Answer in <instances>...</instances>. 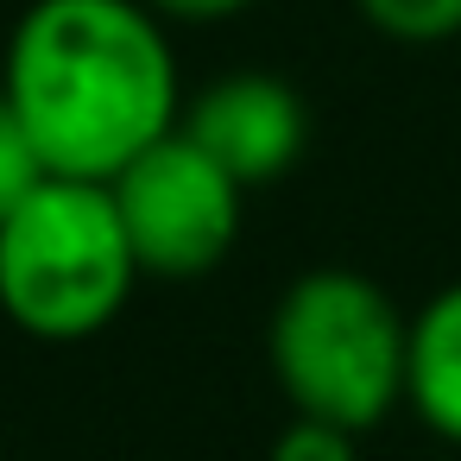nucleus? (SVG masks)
I'll return each mask as SVG.
<instances>
[{"label": "nucleus", "instance_id": "nucleus-9", "mask_svg": "<svg viewBox=\"0 0 461 461\" xmlns=\"http://www.w3.org/2000/svg\"><path fill=\"white\" fill-rule=\"evenodd\" d=\"M266 461H360V448H354V429L329 417H291Z\"/></svg>", "mask_w": 461, "mask_h": 461}, {"label": "nucleus", "instance_id": "nucleus-4", "mask_svg": "<svg viewBox=\"0 0 461 461\" xmlns=\"http://www.w3.org/2000/svg\"><path fill=\"white\" fill-rule=\"evenodd\" d=\"M108 196H114V215L127 228L140 272L203 278L228 259V247L240 234L247 184H234L184 127H171L165 140H152L108 177Z\"/></svg>", "mask_w": 461, "mask_h": 461}, {"label": "nucleus", "instance_id": "nucleus-10", "mask_svg": "<svg viewBox=\"0 0 461 461\" xmlns=\"http://www.w3.org/2000/svg\"><path fill=\"white\" fill-rule=\"evenodd\" d=\"M158 20H184V26H203V20H234L247 14L253 0H146Z\"/></svg>", "mask_w": 461, "mask_h": 461}, {"label": "nucleus", "instance_id": "nucleus-3", "mask_svg": "<svg viewBox=\"0 0 461 461\" xmlns=\"http://www.w3.org/2000/svg\"><path fill=\"white\" fill-rule=\"evenodd\" d=\"M266 348L297 417H329L360 436L404 398L411 322L366 272L316 266L291 278L272 310Z\"/></svg>", "mask_w": 461, "mask_h": 461}, {"label": "nucleus", "instance_id": "nucleus-6", "mask_svg": "<svg viewBox=\"0 0 461 461\" xmlns=\"http://www.w3.org/2000/svg\"><path fill=\"white\" fill-rule=\"evenodd\" d=\"M404 398L411 411L461 442V285L436 291L417 316H411V354H404Z\"/></svg>", "mask_w": 461, "mask_h": 461}, {"label": "nucleus", "instance_id": "nucleus-7", "mask_svg": "<svg viewBox=\"0 0 461 461\" xmlns=\"http://www.w3.org/2000/svg\"><path fill=\"white\" fill-rule=\"evenodd\" d=\"M360 14L404 45H436L461 32V0H360Z\"/></svg>", "mask_w": 461, "mask_h": 461}, {"label": "nucleus", "instance_id": "nucleus-1", "mask_svg": "<svg viewBox=\"0 0 461 461\" xmlns=\"http://www.w3.org/2000/svg\"><path fill=\"white\" fill-rule=\"evenodd\" d=\"M0 95L51 177L108 184L177 127V58L146 0H32L7 39Z\"/></svg>", "mask_w": 461, "mask_h": 461}, {"label": "nucleus", "instance_id": "nucleus-5", "mask_svg": "<svg viewBox=\"0 0 461 461\" xmlns=\"http://www.w3.org/2000/svg\"><path fill=\"white\" fill-rule=\"evenodd\" d=\"M177 127L234 177V184H278L310 146L303 95L272 70H234L177 108Z\"/></svg>", "mask_w": 461, "mask_h": 461}, {"label": "nucleus", "instance_id": "nucleus-2", "mask_svg": "<svg viewBox=\"0 0 461 461\" xmlns=\"http://www.w3.org/2000/svg\"><path fill=\"white\" fill-rule=\"evenodd\" d=\"M133 278L140 259L108 184L95 177H45L0 221V310L39 341L102 335L121 316Z\"/></svg>", "mask_w": 461, "mask_h": 461}, {"label": "nucleus", "instance_id": "nucleus-8", "mask_svg": "<svg viewBox=\"0 0 461 461\" xmlns=\"http://www.w3.org/2000/svg\"><path fill=\"white\" fill-rule=\"evenodd\" d=\"M51 171H45V158H39V146L26 140V127H20V114H14V102L0 95V221H7L39 184H45Z\"/></svg>", "mask_w": 461, "mask_h": 461}]
</instances>
